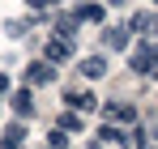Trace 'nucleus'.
<instances>
[{
	"instance_id": "1",
	"label": "nucleus",
	"mask_w": 158,
	"mask_h": 149,
	"mask_svg": "<svg viewBox=\"0 0 158 149\" xmlns=\"http://www.w3.org/2000/svg\"><path fill=\"white\" fill-rule=\"evenodd\" d=\"M128 64H132V73H141V77L158 73V47H154V43H137L132 55H128Z\"/></svg>"
},
{
	"instance_id": "2",
	"label": "nucleus",
	"mask_w": 158,
	"mask_h": 149,
	"mask_svg": "<svg viewBox=\"0 0 158 149\" xmlns=\"http://www.w3.org/2000/svg\"><path fill=\"white\" fill-rule=\"evenodd\" d=\"M52 81H56V68L47 64V60H39V64L26 68V85H52Z\"/></svg>"
},
{
	"instance_id": "3",
	"label": "nucleus",
	"mask_w": 158,
	"mask_h": 149,
	"mask_svg": "<svg viewBox=\"0 0 158 149\" xmlns=\"http://www.w3.org/2000/svg\"><path fill=\"white\" fill-rule=\"evenodd\" d=\"M81 73L90 77V81L107 77V55H103V51H98V55H85V60H81Z\"/></svg>"
},
{
	"instance_id": "4",
	"label": "nucleus",
	"mask_w": 158,
	"mask_h": 149,
	"mask_svg": "<svg viewBox=\"0 0 158 149\" xmlns=\"http://www.w3.org/2000/svg\"><path fill=\"white\" fill-rule=\"evenodd\" d=\"M69 55H73V43H64V38H52V43H47V64H60V60H69Z\"/></svg>"
},
{
	"instance_id": "5",
	"label": "nucleus",
	"mask_w": 158,
	"mask_h": 149,
	"mask_svg": "<svg viewBox=\"0 0 158 149\" xmlns=\"http://www.w3.org/2000/svg\"><path fill=\"white\" fill-rule=\"evenodd\" d=\"M22 136H26V128H22V124H9V128H4L0 149H22Z\"/></svg>"
},
{
	"instance_id": "6",
	"label": "nucleus",
	"mask_w": 158,
	"mask_h": 149,
	"mask_svg": "<svg viewBox=\"0 0 158 149\" xmlns=\"http://www.w3.org/2000/svg\"><path fill=\"white\" fill-rule=\"evenodd\" d=\"M107 119H120L124 124V119H137V111H132L128 102H107Z\"/></svg>"
},
{
	"instance_id": "7",
	"label": "nucleus",
	"mask_w": 158,
	"mask_h": 149,
	"mask_svg": "<svg viewBox=\"0 0 158 149\" xmlns=\"http://www.w3.org/2000/svg\"><path fill=\"white\" fill-rule=\"evenodd\" d=\"M9 102H13V111H17V115H30V111H34V102H30V90H17Z\"/></svg>"
},
{
	"instance_id": "8",
	"label": "nucleus",
	"mask_w": 158,
	"mask_h": 149,
	"mask_svg": "<svg viewBox=\"0 0 158 149\" xmlns=\"http://www.w3.org/2000/svg\"><path fill=\"white\" fill-rule=\"evenodd\" d=\"M69 102H73V115H77V111H94V98H90L85 90H77V94H69Z\"/></svg>"
},
{
	"instance_id": "9",
	"label": "nucleus",
	"mask_w": 158,
	"mask_h": 149,
	"mask_svg": "<svg viewBox=\"0 0 158 149\" xmlns=\"http://www.w3.org/2000/svg\"><path fill=\"white\" fill-rule=\"evenodd\" d=\"M73 17H77V22H103V9H98V4H81Z\"/></svg>"
},
{
	"instance_id": "10",
	"label": "nucleus",
	"mask_w": 158,
	"mask_h": 149,
	"mask_svg": "<svg viewBox=\"0 0 158 149\" xmlns=\"http://www.w3.org/2000/svg\"><path fill=\"white\" fill-rule=\"evenodd\" d=\"M107 47H111V51H124V47H128V30H107Z\"/></svg>"
},
{
	"instance_id": "11",
	"label": "nucleus",
	"mask_w": 158,
	"mask_h": 149,
	"mask_svg": "<svg viewBox=\"0 0 158 149\" xmlns=\"http://www.w3.org/2000/svg\"><path fill=\"white\" fill-rule=\"evenodd\" d=\"M132 30H137V34L154 30V13H132Z\"/></svg>"
},
{
	"instance_id": "12",
	"label": "nucleus",
	"mask_w": 158,
	"mask_h": 149,
	"mask_svg": "<svg viewBox=\"0 0 158 149\" xmlns=\"http://www.w3.org/2000/svg\"><path fill=\"white\" fill-rule=\"evenodd\" d=\"M64 128H69V132H81V115L64 111V115H60V132H64Z\"/></svg>"
},
{
	"instance_id": "13",
	"label": "nucleus",
	"mask_w": 158,
	"mask_h": 149,
	"mask_svg": "<svg viewBox=\"0 0 158 149\" xmlns=\"http://www.w3.org/2000/svg\"><path fill=\"white\" fill-rule=\"evenodd\" d=\"M0 94H9V77L4 73H0Z\"/></svg>"
}]
</instances>
